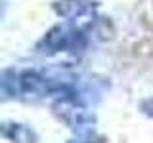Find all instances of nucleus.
<instances>
[{
  "label": "nucleus",
  "instance_id": "nucleus-1",
  "mask_svg": "<svg viewBox=\"0 0 153 143\" xmlns=\"http://www.w3.org/2000/svg\"><path fill=\"white\" fill-rule=\"evenodd\" d=\"M10 128L13 130L12 132H4V136L10 137L13 143H35L36 141V136L33 130H29L27 126H23V124H8Z\"/></svg>",
  "mask_w": 153,
  "mask_h": 143
},
{
  "label": "nucleus",
  "instance_id": "nucleus-2",
  "mask_svg": "<svg viewBox=\"0 0 153 143\" xmlns=\"http://www.w3.org/2000/svg\"><path fill=\"white\" fill-rule=\"evenodd\" d=\"M143 111H146L147 114H153V99H149V101L143 103Z\"/></svg>",
  "mask_w": 153,
  "mask_h": 143
}]
</instances>
